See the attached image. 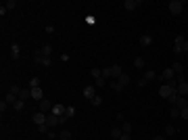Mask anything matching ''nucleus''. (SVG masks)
<instances>
[{
    "instance_id": "f257e3e1",
    "label": "nucleus",
    "mask_w": 188,
    "mask_h": 140,
    "mask_svg": "<svg viewBox=\"0 0 188 140\" xmlns=\"http://www.w3.org/2000/svg\"><path fill=\"white\" fill-rule=\"evenodd\" d=\"M169 103H171V107L184 109V107H188V98H186V96H178V94H174V96L169 98Z\"/></svg>"
},
{
    "instance_id": "f03ea898",
    "label": "nucleus",
    "mask_w": 188,
    "mask_h": 140,
    "mask_svg": "<svg viewBox=\"0 0 188 140\" xmlns=\"http://www.w3.org/2000/svg\"><path fill=\"white\" fill-rule=\"evenodd\" d=\"M34 61H36V65H44V67H48V65L52 63V59H50V56H44L40 50L34 52Z\"/></svg>"
},
{
    "instance_id": "7ed1b4c3",
    "label": "nucleus",
    "mask_w": 188,
    "mask_h": 140,
    "mask_svg": "<svg viewBox=\"0 0 188 140\" xmlns=\"http://www.w3.org/2000/svg\"><path fill=\"white\" fill-rule=\"evenodd\" d=\"M159 94H161V98H167V100H169V98L176 94V88H171L169 84H163L159 88Z\"/></svg>"
},
{
    "instance_id": "20e7f679",
    "label": "nucleus",
    "mask_w": 188,
    "mask_h": 140,
    "mask_svg": "<svg viewBox=\"0 0 188 140\" xmlns=\"http://www.w3.org/2000/svg\"><path fill=\"white\" fill-rule=\"evenodd\" d=\"M182 8H184V2H182V0H171V2H169V13L171 15H180Z\"/></svg>"
},
{
    "instance_id": "39448f33",
    "label": "nucleus",
    "mask_w": 188,
    "mask_h": 140,
    "mask_svg": "<svg viewBox=\"0 0 188 140\" xmlns=\"http://www.w3.org/2000/svg\"><path fill=\"white\" fill-rule=\"evenodd\" d=\"M174 77H176L174 69H171V67H167V69L163 71V73H161L159 77H157V80H161V82H165V84H169V82H171V80H174Z\"/></svg>"
},
{
    "instance_id": "423d86ee",
    "label": "nucleus",
    "mask_w": 188,
    "mask_h": 140,
    "mask_svg": "<svg viewBox=\"0 0 188 140\" xmlns=\"http://www.w3.org/2000/svg\"><path fill=\"white\" fill-rule=\"evenodd\" d=\"M38 111H42V113H46V115H48V113L52 111V103H50L48 98L40 100V103H38Z\"/></svg>"
},
{
    "instance_id": "0eeeda50",
    "label": "nucleus",
    "mask_w": 188,
    "mask_h": 140,
    "mask_svg": "<svg viewBox=\"0 0 188 140\" xmlns=\"http://www.w3.org/2000/svg\"><path fill=\"white\" fill-rule=\"evenodd\" d=\"M94 96H96V86H86L84 88V98L86 100H92Z\"/></svg>"
},
{
    "instance_id": "6e6552de",
    "label": "nucleus",
    "mask_w": 188,
    "mask_h": 140,
    "mask_svg": "<svg viewBox=\"0 0 188 140\" xmlns=\"http://www.w3.org/2000/svg\"><path fill=\"white\" fill-rule=\"evenodd\" d=\"M59 123H61V117H56V115H52V113L46 115V126L48 128H55V126H59Z\"/></svg>"
},
{
    "instance_id": "1a4fd4ad",
    "label": "nucleus",
    "mask_w": 188,
    "mask_h": 140,
    "mask_svg": "<svg viewBox=\"0 0 188 140\" xmlns=\"http://www.w3.org/2000/svg\"><path fill=\"white\" fill-rule=\"evenodd\" d=\"M29 90H31V98H34V100H38V103L44 100V92H42V88H29Z\"/></svg>"
},
{
    "instance_id": "9d476101",
    "label": "nucleus",
    "mask_w": 188,
    "mask_h": 140,
    "mask_svg": "<svg viewBox=\"0 0 188 140\" xmlns=\"http://www.w3.org/2000/svg\"><path fill=\"white\" fill-rule=\"evenodd\" d=\"M65 111H67V107H65V105H55L50 113H52V115H56V117H63V115H65Z\"/></svg>"
},
{
    "instance_id": "9b49d317",
    "label": "nucleus",
    "mask_w": 188,
    "mask_h": 140,
    "mask_svg": "<svg viewBox=\"0 0 188 140\" xmlns=\"http://www.w3.org/2000/svg\"><path fill=\"white\" fill-rule=\"evenodd\" d=\"M176 94H178V96H188V82H182V84L176 88Z\"/></svg>"
},
{
    "instance_id": "f8f14e48",
    "label": "nucleus",
    "mask_w": 188,
    "mask_h": 140,
    "mask_svg": "<svg viewBox=\"0 0 188 140\" xmlns=\"http://www.w3.org/2000/svg\"><path fill=\"white\" fill-rule=\"evenodd\" d=\"M138 7H140L138 0H125V2H123V8H125V11H136Z\"/></svg>"
},
{
    "instance_id": "ddd939ff",
    "label": "nucleus",
    "mask_w": 188,
    "mask_h": 140,
    "mask_svg": "<svg viewBox=\"0 0 188 140\" xmlns=\"http://www.w3.org/2000/svg\"><path fill=\"white\" fill-rule=\"evenodd\" d=\"M34 121L40 126V123H46V113H42V111H36L34 113Z\"/></svg>"
},
{
    "instance_id": "4468645a",
    "label": "nucleus",
    "mask_w": 188,
    "mask_h": 140,
    "mask_svg": "<svg viewBox=\"0 0 188 140\" xmlns=\"http://www.w3.org/2000/svg\"><path fill=\"white\" fill-rule=\"evenodd\" d=\"M142 46H151L153 44V36H148V34H144V36H140V40H138Z\"/></svg>"
},
{
    "instance_id": "2eb2a0df",
    "label": "nucleus",
    "mask_w": 188,
    "mask_h": 140,
    "mask_svg": "<svg viewBox=\"0 0 188 140\" xmlns=\"http://www.w3.org/2000/svg\"><path fill=\"white\" fill-rule=\"evenodd\" d=\"M4 100H7L8 105H15V103L19 100V96H17V94H13V92H7V94H4Z\"/></svg>"
},
{
    "instance_id": "dca6fc26",
    "label": "nucleus",
    "mask_w": 188,
    "mask_h": 140,
    "mask_svg": "<svg viewBox=\"0 0 188 140\" xmlns=\"http://www.w3.org/2000/svg\"><path fill=\"white\" fill-rule=\"evenodd\" d=\"M121 73H123V71H121V67H119V65H113V67H111V77L119 80V77H121Z\"/></svg>"
},
{
    "instance_id": "f3484780",
    "label": "nucleus",
    "mask_w": 188,
    "mask_h": 140,
    "mask_svg": "<svg viewBox=\"0 0 188 140\" xmlns=\"http://www.w3.org/2000/svg\"><path fill=\"white\" fill-rule=\"evenodd\" d=\"M117 84L121 86V88H125V86L130 84V75H128V73H121V77L117 80Z\"/></svg>"
},
{
    "instance_id": "a211bd4d",
    "label": "nucleus",
    "mask_w": 188,
    "mask_h": 140,
    "mask_svg": "<svg viewBox=\"0 0 188 140\" xmlns=\"http://www.w3.org/2000/svg\"><path fill=\"white\" fill-rule=\"evenodd\" d=\"M171 69H174L176 75H180V73H184V65H182V63H174V65H171Z\"/></svg>"
},
{
    "instance_id": "6ab92c4d",
    "label": "nucleus",
    "mask_w": 188,
    "mask_h": 140,
    "mask_svg": "<svg viewBox=\"0 0 188 140\" xmlns=\"http://www.w3.org/2000/svg\"><path fill=\"white\" fill-rule=\"evenodd\" d=\"M90 75L94 77V80H98V77H103V69H98V67H92V69H90Z\"/></svg>"
},
{
    "instance_id": "aec40b11",
    "label": "nucleus",
    "mask_w": 188,
    "mask_h": 140,
    "mask_svg": "<svg viewBox=\"0 0 188 140\" xmlns=\"http://www.w3.org/2000/svg\"><path fill=\"white\" fill-rule=\"evenodd\" d=\"M59 140H71V130H63V132H59Z\"/></svg>"
},
{
    "instance_id": "412c9836",
    "label": "nucleus",
    "mask_w": 188,
    "mask_h": 140,
    "mask_svg": "<svg viewBox=\"0 0 188 140\" xmlns=\"http://www.w3.org/2000/svg\"><path fill=\"white\" fill-rule=\"evenodd\" d=\"M180 111H182V109L171 107V109H169V117H171V119H178V117H180Z\"/></svg>"
},
{
    "instance_id": "4be33fe9",
    "label": "nucleus",
    "mask_w": 188,
    "mask_h": 140,
    "mask_svg": "<svg viewBox=\"0 0 188 140\" xmlns=\"http://www.w3.org/2000/svg\"><path fill=\"white\" fill-rule=\"evenodd\" d=\"M19 98H21V100H27V98H31V90H23V88H21Z\"/></svg>"
},
{
    "instance_id": "5701e85b",
    "label": "nucleus",
    "mask_w": 188,
    "mask_h": 140,
    "mask_svg": "<svg viewBox=\"0 0 188 140\" xmlns=\"http://www.w3.org/2000/svg\"><path fill=\"white\" fill-rule=\"evenodd\" d=\"M13 109H15V111H23V109H25V100H21V98H19V100L13 105Z\"/></svg>"
},
{
    "instance_id": "b1692460",
    "label": "nucleus",
    "mask_w": 188,
    "mask_h": 140,
    "mask_svg": "<svg viewBox=\"0 0 188 140\" xmlns=\"http://www.w3.org/2000/svg\"><path fill=\"white\" fill-rule=\"evenodd\" d=\"M146 80V82H153V80H157V75H155V71H144V75H142Z\"/></svg>"
},
{
    "instance_id": "393cba45",
    "label": "nucleus",
    "mask_w": 188,
    "mask_h": 140,
    "mask_svg": "<svg viewBox=\"0 0 188 140\" xmlns=\"http://www.w3.org/2000/svg\"><path fill=\"white\" fill-rule=\"evenodd\" d=\"M40 52L44 56H50V55H52V46H48V44H46V46H42V48H40Z\"/></svg>"
},
{
    "instance_id": "a878e982",
    "label": "nucleus",
    "mask_w": 188,
    "mask_h": 140,
    "mask_svg": "<svg viewBox=\"0 0 188 140\" xmlns=\"http://www.w3.org/2000/svg\"><path fill=\"white\" fill-rule=\"evenodd\" d=\"M94 86H96V90H100V88H104V86H107V80H104V77H98L96 82H94Z\"/></svg>"
},
{
    "instance_id": "bb28decb",
    "label": "nucleus",
    "mask_w": 188,
    "mask_h": 140,
    "mask_svg": "<svg viewBox=\"0 0 188 140\" xmlns=\"http://www.w3.org/2000/svg\"><path fill=\"white\" fill-rule=\"evenodd\" d=\"M134 67H136V69H142V67H144V59L136 56V59H134Z\"/></svg>"
},
{
    "instance_id": "cd10ccee",
    "label": "nucleus",
    "mask_w": 188,
    "mask_h": 140,
    "mask_svg": "<svg viewBox=\"0 0 188 140\" xmlns=\"http://www.w3.org/2000/svg\"><path fill=\"white\" fill-rule=\"evenodd\" d=\"M121 134H123V130H121V128H113V130H111V136H113V138H121Z\"/></svg>"
},
{
    "instance_id": "c85d7f7f",
    "label": "nucleus",
    "mask_w": 188,
    "mask_h": 140,
    "mask_svg": "<svg viewBox=\"0 0 188 140\" xmlns=\"http://www.w3.org/2000/svg\"><path fill=\"white\" fill-rule=\"evenodd\" d=\"M29 88H40V77H31L29 80Z\"/></svg>"
},
{
    "instance_id": "c756f323",
    "label": "nucleus",
    "mask_w": 188,
    "mask_h": 140,
    "mask_svg": "<svg viewBox=\"0 0 188 140\" xmlns=\"http://www.w3.org/2000/svg\"><path fill=\"white\" fill-rule=\"evenodd\" d=\"M11 55H13V59H19V46H17V44L11 46Z\"/></svg>"
},
{
    "instance_id": "7c9ffc66",
    "label": "nucleus",
    "mask_w": 188,
    "mask_h": 140,
    "mask_svg": "<svg viewBox=\"0 0 188 140\" xmlns=\"http://www.w3.org/2000/svg\"><path fill=\"white\" fill-rule=\"evenodd\" d=\"M90 103H92V105H94V107H100V105H103V96H98V94H96V96L92 98Z\"/></svg>"
},
{
    "instance_id": "2f4dec72",
    "label": "nucleus",
    "mask_w": 188,
    "mask_h": 140,
    "mask_svg": "<svg viewBox=\"0 0 188 140\" xmlns=\"http://www.w3.org/2000/svg\"><path fill=\"white\" fill-rule=\"evenodd\" d=\"M184 40H186V38H184V36H182V34H178V36H176V38H174V44H178V46H182V44H184Z\"/></svg>"
},
{
    "instance_id": "473e14b6",
    "label": "nucleus",
    "mask_w": 188,
    "mask_h": 140,
    "mask_svg": "<svg viewBox=\"0 0 188 140\" xmlns=\"http://www.w3.org/2000/svg\"><path fill=\"white\" fill-rule=\"evenodd\" d=\"M38 132H40V134H48V132H50V128L46 126V123H40V126H38Z\"/></svg>"
},
{
    "instance_id": "72a5a7b5",
    "label": "nucleus",
    "mask_w": 188,
    "mask_h": 140,
    "mask_svg": "<svg viewBox=\"0 0 188 140\" xmlns=\"http://www.w3.org/2000/svg\"><path fill=\"white\" fill-rule=\"evenodd\" d=\"M132 123H121V130H123V134H130V132H132Z\"/></svg>"
},
{
    "instance_id": "f704fd0d",
    "label": "nucleus",
    "mask_w": 188,
    "mask_h": 140,
    "mask_svg": "<svg viewBox=\"0 0 188 140\" xmlns=\"http://www.w3.org/2000/svg\"><path fill=\"white\" fill-rule=\"evenodd\" d=\"M103 77L104 80H111V67H104L103 69Z\"/></svg>"
},
{
    "instance_id": "c9c22d12",
    "label": "nucleus",
    "mask_w": 188,
    "mask_h": 140,
    "mask_svg": "<svg viewBox=\"0 0 188 140\" xmlns=\"http://www.w3.org/2000/svg\"><path fill=\"white\" fill-rule=\"evenodd\" d=\"M4 7H7V11H13V8L17 7V2H15V0H7V4H4Z\"/></svg>"
},
{
    "instance_id": "e433bc0d",
    "label": "nucleus",
    "mask_w": 188,
    "mask_h": 140,
    "mask_svg": "<svg viewBox=\"0 0 188 140\" xmlns=\"http://www.w3.org/2000/svg\"><path fill=\"white\" fill-rule=\"evenodd\" d=\"M109 86H111V88H113V90H115V92H121V90H123V88H121V86L117 84V80H115V82H111V84H109Z\"/></svg>"
},
{
    "instance_id": "4c0bfd02",
    "label": "nucleus",
    "mask_w": 188,
    "mask_h": 140,
    "mask_svg": "<svg viewBox=\"0 0 188 140\" xmlns=\"http://www.w3.org/2000/svg\"><path fill=\"white\" fill-rule=\"evenodd\" d=\"M65 115H67V117H73V115H75V107H67Z\"/></svg>"
},
{
    "instance_id": "58836bf2",
    "label": "nucleus",
    "mask_w": 188,
    "mask_h": 140,
    "mask_svg": "<svg viewBox=\"0 0 188 140\" xmlns=\"http://www.w3.org/2000/svg\"><path fill=\"white\" fill-rule=\"evenodd\" d=\"M180 117H182V119H186V121H188V107H184V109L180 111Z\"/></svg>"
},
{
    "instance_id": "ea45409f",
    "label": "nucleus",
    "mask_w": 188,
    "mask_h": 140,
    "mask_svg": "<svg viewBox=\"0 0 188 140\" xmlns=\"http://www.w3.org/2000/svg\"><path fill=\"white\" fill-rule=\"evenodd\" d=\"M86 23H88V25H96V19H94L92 15H88V17H86Z\"/></svg>"
},
{
    "instance_id": "a19ab883",
    "label": "nucleus",
    "mask_w": 188,
    "mask_h": 140,
    "mask_svg": "<svg viewBox=\"0 0 188 140\" xmlns=\"http://www.w3.org/2000/svg\"><path fill=\"white\" fill-rule=\"evenodd\" d=\"M8 92H13V94H17V96H19L21 88H19V86H11V88H8Z\"/></svg>"
},
{
    "instance_id": "79ce46f5",
    "label": "nucleus",
    "mask_w": 188,
    "mask_h": 140,
    "mask_svg": "<svg viewBox=\"0 0 188 140\" xmlns=\"http://www.w3.org/2000/svg\"><path fill=\"white\" fill-rule=\"evenodd\" d=\"M165 132H167V134H169V136H174V134H176V132H178V130H176V128H174V126H167V128H165Z\"/></svg>"
},
{
    "instance_id": "37998d69",
    "label": "nucleus",
    "mask_w": 188,
    "mask_h": 140,
    "mask_svg": "<svg viewBox=\"0 0 188 140\" xmlns=\"http://www.w3.org/2000/svg\"><path fill=\"white\" fill-rule=\"evenodd\" d=\"M7 107H8V103L4 100V98H2V103H0V113H4V111H7Z\"/></svg>"
},
{
    "instance_id": "c03bdc74",
    "label": "nucleus",
    "mask_w": 188,
    "mask_h": 140,
    "mask_svg": "<svg viewBox=\"0 0 188 140\" xmlns=\"http://www.w3.org/2000/svg\"><path fill=\"white\" fill-rule=\"evenodd\" d=\"M184 50H182V46H178V44H174V55H182Z\"/></svg>"
},
{
    "instance_id": "a18cd8bd",
    "label": "nucleus",
    "mask_w": 188,
    "mask_h": 140,
    "mask_svg": "<svg viewBox=\"0 0 188 140\" xmlns=\"http://www.w3.org/2000/svg\"><path fill=\"white\" fill-rule=\"evenodd\" d=\"M46 136H48V140H59V136H56V134L52 132V130H50V132L46 134Z\"/></svg>"
},
{
    "instance_id": "49530a36",
    "label": "nucleus",
    "mask_w": 188,
    "mask_h": 140,
    "mask_svg": "<svg viewBox=\"0 0 188 140\" xmlns=\"http://www.w3.org/2000/svg\"><path fill=\"white\" fill-rule=\"evenodd\" d=\"M146 84H148V82H146L144 77H142V80H138V86H140V88H144V86H146Z\"/></svg>"
},
{
    "instance_id": "de8ad7c7",
    "label": "nucleus",
    "mask_w": 188,
    "mask_h": 140,
    "mask_svg": "<svg viewBox=\"0 0 188 140\" xmlns=\"http://www.w3.org/2000/svg\"><path fill=\"white\" fill-rule=\"evenodd\" d=\"M46 31L48 34H55V25H46Z\"/></svg>"
},
{
    "instance_id": "09e8293b",
    "label": "nucleus",
    "mask_w": 188,
    "mask_h": 140,
    "mask_svg": "<svg viewBox=\"0 0 188 140\" xmlns=\"http://www.w3.org/2000/svg\"><path fill=\"white\" fill-rule=\"evenodd\" d=\"M119 140H132V136H130V134H121V138Z\"/></svg>"
},
{
    "instance_id": "8fccbe9b",
    "label": "nucleus",
    "mask_w": 188,
    "mask_h": 140,
    "mask_svg": "<svg viewBox=\"0 0 188 140\" xmlns=\"http://www.w3.org/2000/svg\"><path fill=\"white\" fill-rule=\"evenodd\" d=\"M182 50H184V52H188V40H184V44H182Z\"/></svg>"
},
{
    "instance_id": "3c124183",
    "label": "nucleus",
    "mask_w": 188,
    "mask_h": 140,
    "mask_svg": "<svg viewBox=\"0 0 188 140\" xmlns=\"http://www.w3.org/2000/svg\"><path fill=\"white\" fill-rule=\"evenodd\" d=\"M155 140H165V138H163V136H155Z\"/></svg>"
}]
</instances>
